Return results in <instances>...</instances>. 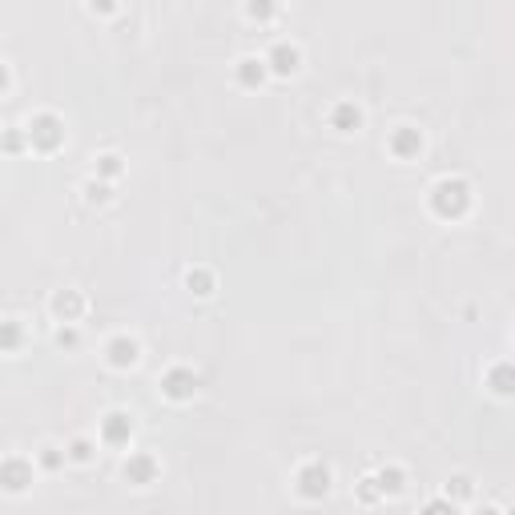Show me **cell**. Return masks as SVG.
<instances>
[{
    "label": "cell",
    "mask_w": 515,
    "mask_h": 515,
    "mask_svg": "<svg viewBox=\"0 0 515 515\" xmlns=\"http://www.w3.org/2000/svg\"><path fill=\"white\" fill-rule=\"evenodd\" d=\"M467 205H471V186H467L463 177H443L431 186V210L439 217H463Z\"/></svg>",
    "instance_id": "obj_1"
},
{
    "label": "cell",
    "mask_w": 515,
    "mask_h": 515,
    "mask_svg": "<svg viewBox=\"0 0 515 515\" xmlns=\"http://www.w3.org/2000/svg\"><path fill=\"white\" fill-rule=\"evenodd\" d=\"M28 141H33V149H57V145H61L64 141V129H61V121H57V117L52 113H37L33 117V121H28Z\"/></svg>",
    "instance_id": "obj_2"
},
{
    "label": "cell",
    "mask_w": 515,
    "mask_h": 515,
    "mask_svg": "<svg viewBox=\"0 0 515 515\" xmlns=\"http://www.w3.org/2000/svg\"><path fill=\"white\" fill-rule=\"evenodd\" d=\"M294 487H298L302 499H322V495L330 491V467H322V463L298 467V475H294Z\"/></svg>",
    "instance_id": "obj_3"
},
{
    "label": "cell",
    "mask_w": 515,
    "mask_h": 515,
    "mask_svg": "<svg viewBox=\"0 0 515 515\" xmlns=\"http://www.w3.org/2000/svg\"><path fill=\"white\" fill-rule=\"evenodd\" d=\"M193 390H198V375H193V370H186V366H174V370H165L162 395H169L174 402H186V399H193Z\"/></svg>",
    "instance_id": "obj_4"
},
{
    "label": "cell",
    "mask_w": 515,
    "mask_h": 515,
    "mask_svg": "<svg viewBox=\"0 0 515 515\" xmlns=\"http://www.w3.org/2000/svg\"><path fill=\"white\" fill-rule=\"evenodd\" d=\"M0 483H4V491H13V495H21V491L33 483V463H25L21 455H13V459H4V467H0Z\"/></svg>",
    "instance_id": "obj_5"
},
{
    "label": "cell",
    "mask_w": 515,
    "mask_h": 515,
    "mask_svg": "<svg viewBox=\"0 0 515 515\" xmlns=\"http://www.w3.org/2000/svg\"><path fill=\"white\" fill-rule=\"evenodd\" d=\"M129 435H133V419H129V415H121V411L105 415V423H101V443H109V447H125Z\"/></svg>",
    "instance_id": "obj_6"
},
{
    "label": "cell",
    "mask_w": 515,
    "mask_h": 515,
    "mask_svg": "<svg viewBox=\"0 0 515 515\" xmlns=\"http://www.w3.org/2000/svg\"><path fill=\"white\" fill-rule=\"evenodd\" d=\"M105 354H109V366H117V370H129V366H137L141 346L133 339H125V334H117V339L105 346Z\"/></svg>",
    "instance_id": "obj_7"
},
{
    "label": "cell",
    "mask_w": 515,
    "mask_h": 515,
    "mask_svg": "<svg viewBox=\"0 0 515 515\" xmlns=\"http://www.w3.org/2000/svg\"><path fill=\"white\" fill-rule=\"evenodd\" d=\"M125 479L129 483H137V487L153 483V479H157V459H153V455H129L125 459Z\"/></svg>",
    "instance_id": "obj_8"
},
{
    "label": "cell",
    "mask_w": 515,
    "mask_h": 515,
    "mask_svg": "<svg viewBox=\"0 0 515 515\" xmlns=\"http://www.w3.org/2000/svg\"><path fill=\"white\" fill-rule=\"evenodd\" d=\"M52 315L61 318V322H77V318L85 315V298H81L77 290H61V294L52 298Z\"/></svg>",
    "instance_id": "obj_9"
},
{
    "label": "cell",
    "mask_w": 515,
    "mask_h": 515,
    "mask_svg": "<svg viewBox=\"0 0 515 515\" xmlns=\"http://www.w3.org/2000/svg\"><path fill=\"white\" fill-rule=\"evenodd\" d=\"M419 149H423V137H419V129L399 125L395 133H390V153H395V157H415Z\"/></svg>",
    "instance_id": "obj_10"
},
{
    "label": "cell",
    "mask_w": 515,
    "mask_h": 515,
    "mask_svg": "<svg viewBox=\"0 0 515 515\" xmlns=\"http://www.w3.org/2000/svg\"><path fill=\"white\" fill-rule=\"evenodd\" d=\"M487 387L499 395V399H511L515 395V363H495L487 370Z\"/></svg>",
    "instance_id": "obj_11"
},
{
    "label": "cell",
    "mask_w": 515,
    "mask_h": 515,
    "mask_svg": "<svg viewBox=\"0 0 515 515\" xmlns=\"http://www.w3.org/2000/svg\"><path fill=\"white\" fill-rule=\"evenodd\" d=\"M266 64H270L278 77H290L294 69H298V49L286 45V40H278L274 49H270V57H266Z\"/></svg>",
    "instance_id": "obj_12"
},
{
    "label": "cell",
    "mask_w": 515,
    "mask_h": 515,
    "mask_svg": "<svg viewBox=\"0 0 515 515\" xmlns=\"http://www.w3.org/2000/svg\"><path fill=\"white\" fill-rule=\"evenodd\" d=\"M330 125L339 129V133H354V129L363 125V113H358V105H354V101H339V105L330 109Z\"/></svg>",
    "instance_id": "obj_13"
},
{
    "label": "cell",
    "mask_w": 515,
    "mask_h": 515,
    "mask_svg": "<svg viewBox=\"0 0 515 515\" xmlns=\"http://www.w3.org/2000/svg\"><path fill=\"white\" fill-rule=\"evenodd\" d=\"M262 81H266V61H258V57H242L238 61V85L258 89Z\"/></svg>",
    "instance_id": "obj_14"
},
{
    "label": "cell",
    "mask_w": 515,
    "mask_h": 515,
    "mask_svg": "<svg viewBox=\"0 0 515 515\" xmlns=\"http://www.w3.org/2000/svg\"><path fill=\"white\" fill-rule=\"evenodd\" d=\"M375 483H378L383 495H399V491H402V471H399V467H383V471L375 475Z\"/></svg>",
    "instance_id": "obj_15"
},
{
    "label": "cell",
    "mask_w": 515,
    "mask_h": 515,
    "mask_svg": "<svg viewBox=\"0 0 515 515\" xmlns=\"http://www.w3.org/2000/svg\"><path fill=\"white\" fill-rule=\"evenodd\" d=\"M186 286L193 290V294H210V290H214V278L205 274V270H189V274H186Z\"/></svg>",
    "instance_id": "obj_16"
},
{
    "label": "cell",
    "mask_w": 515,
    "mask_h": 515,
    "mask_svg": "<svg viewBox=\"0 0 515 515\" xmlns=\"http://www.w3.org/2000/svg\"><path fill=\"white\" fill-rule=\"evenodd\" d=\"M97 169L105 177H117L121 174V157H117V153H105V157H97Z\"/></svg>",
    "instance_id": "obj_17"
},
{
    "label": "cell",
    "mask_w": 515,
    "mask_h": 515,
    "mask_svg": "<svg viewBox=\"0 0 515 515\" xmlns=\"http://www.w3.org/2000/svg\"><path fill=\"white\" fill-rule=\"evenodd\" d=\"M250 16L254 21H270L274 16V0H250Z\"/></svg>",
    "instance_id": "obj_18"
},
{
    "label": "cell",
    "mask_w": 515,
    "mask_h": 515,
    "mask_svg": "<svg viewBox=\"0 0 515 515\" xmlns=\"http://www.w3.org/2000/svg\"><path fill=\"white\" fill-rule=\"evenodd\" d=\"M85 198H89V201H109V186H101V181H89V186H85Z\"/></svg>",
    "instance_id": "obj_19"
},
{
    "label": "cell",
    "mask_w": 515,
    "mask_h": 515,
    "mask_svg": "<svg viewBox=\"0 0 515 515\" xmlns=\"http://www.w3.org/2000/svg\"><path fill=\"white\" fill-rule=\"evenodd\" d=\"M69 455H73V459H77V463H89V455H93V447H89V443H85V439H77V443H73V447H69Z\"/></svg>",
    "instance_id": "obj_20"
},
{
    "label": "cell",
    "mask_w": 515,
    "mask_h": 515,
    "mask_svg": "<svg viewBox=\"0 0 515 515\" xmlns=\"http://www.w3.org/2000/svg\"><path fill=\"white\" fill-rule=\"evenodd\" d=\"M447 491H455L459 499H467V495H471V479H451V483H447Z\"/></svg>",
    "instance_id": "obj_21"
},
{
    "label": "cell",
    "mask_w": 515,
    "mask_h": 515,
    "mask_svg": "<svg viewBox=\"0 0 515 515\" xmlns=\"http://www.w3.org/2000/svg\"><path fill=\"white\" fill-rule=\"evenodd\" d=\"M16 342H21V327H16V322H9V339H4V346H9V351H16Z\"/></svg>",
    "instance_id": "obj_22"
},
{
    "label": "cell",
    "mask_w": 515,
    "mask_h": 515,
    "mask_svg": "<svg viewBox=\"0 0 515 515\" xmlns=\"http://www.w3.org/2000/svg\"><path fill=\"white\" fill-rule=\"evenodd\" d=\"M93 4V13H113L117 9V0H89Z\"/></svg>",
    "instance_id": "obj_23"
},
{
    "label": "cell",
    "mask_w": 515,
    "mask_h": 515,
    "mask_svg": "<svg viewBox=\"0 0 515 515\" xmlns=\"http://www.w3.org/2000/svg\"><path fill=\"white\" fill-rule=\"evenodd\" d=\"M57 342H61V346H77V334H73V330H61V334H57Z\"/></svg>",
    "instance_id": "obj_24"
}]
</instances>
